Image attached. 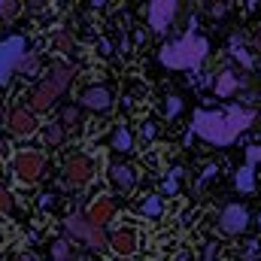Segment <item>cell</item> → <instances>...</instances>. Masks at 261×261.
Segmentation results:
<instances>
[{
    "label": "cell",
    "instance_id": "obj_14",
    "mask_svg": "<svg viewBox=\"0 0 261 261\" xmlns=\"http://www.w3.org/2000/svg\"><path fill=\"white\" fill-rule=\"evenodd\" d=\"M6 125H9L12 134H31V130L37 128V119H34L31 110H15V113H9Z\"/></svg>",
    "mask_w": 261,
    "mask_h": 261
},
{
    "label": "cell",
    "instance_id": "obj_25",
    "mask_svg": "<svg viewBox=\"0 0 261 261\" xmlns=\"http://www.w3.org/2000/svg\"><path fill=\"white\" fill-rule=\"evenodd\" d=\"M258 255H261V246L252 240V243H246V249H240L237 252V258L240 261H258Z\"/></svg>",
    "mask_w": 261,
    "mask_h": 261
},
{
    "label": "cell",
    "instance_id": "obj_38",
    "mask_svg": "<svg viewBox=\"0 0 261 261\" xmlns=\"http://www.w3.org/2000/svg\"><path fill=\"white\" fill-rule=\"evenodd\" d=\"M18 261H34V258H18Z\"/></svg>",
    "mask_w": 261,
    "mask_h": 261
},
{
    "label": "cell",
    "instance_id": "obj_34",
    "mask_svg": "<svg viewBox=\"0 0 261 261\" xmlns=\"http://www.w3.org/2000/svg\"><path fill=\"white\" fill-rule=\"evenodd\" d=\"M173 261H192V255H189V252H179V255H176Z\"/></svg>",
    "mask_w": 261,
    "mask_h": 261
},
{
    "label": "cell",
    "instance_id": "obj_8",
    "mask_svg": "<svg viewBox=\"0 0 261 261\" xmlns=\"http://www.w3.org/2000/svg\"><path fill=\"white\" fill-rule=\"evenodd\" d=\"M219 225L225 234H243L246 225H249V210L243 203H228L219 216Z\"/></svg>",
    "mask_w": 261,
    "mask_h": 261
},
{
    "label": "cell",
    "instance_id": "obj_33",
    "mask_svg": "<svg viewBox=\"0 0 261 261\" xmlns=\"http://www.w3.org/2000/svg\"><path fill=\"white\" fill-rule=\"evenodd\" d=\"M225 9H228V6H225V3H216V6H213V9H210V12H213V15H225Z\"/></svg>",
    "mask_w": 261,
    "mask_h": 261
},
{
    "label": "cell",
    "instance_id": "obj_20",
    "mask_svg": "<svg viewBox=\"0 0 261 261\" xmlns=\"http://www.w3.org/2000/svg\"><path fill=\"white\" fill-rule=\"evenodd\" d=\"M231 52H234V58H237L243 67H252V55L246 52V43H243V37H240V34H234V37H231Z\"/></svg>",
    "mask_w": 261,
    "mask_h": 261
},
{
    "label": "cell",
    "instance_id": "obj_17",
    "mask_svg": "<svg viewBox=\"0 0 261 261\" xmlns=\"http://www.w3.org/2000/svg\"><path fill=\"white\" fill-rule=\"evenodd\" d=\"M110 246H113V252H119V255H130V252L137 249V237H134V231H119V234L110 237Z\"/></svg>",
    "mask_w": 261,
    "mask_h": 261
},
{
    "label": "cell",
    "instance_id": "obj_1",
    "mask_svg": "<svg viewBox=\"0 0 261 261\" xmlns=\"http://www.w3.org/2000/svg\"><path fill=\"white\" fill-rule=\"evenodd\" d=\"M255 122V110L249 107H225V110H195L192 134L213 146H231L243 130Z\"/></svg>",
    "mask_w": 261,
    "mask_h": 261
},
{
    "label": "cell",
    "instance_id": "obj_37",
    "mask_svg": "<svg viewBox=\"0 0 261 261\" xmlns=\"http://www.w3.org/2000/svg\"><path fill=\"white\" fill-rule=\"evenodd\" d=\"M258 228H261V213H258Z\"/></svg>",
    "mask_w": 261,
    "mask_h": 261
},
{
    "label": "cell",
    "instance_id": "obj_3",
    "mask_svg": "<svg viewBox=\"0 0 261 261\" xmlns=\"http://www.w3.org/2000/svg\"><path fill=\"white\" fill-rule=\"evenodd\" d=\"M73 82V67L67 64H55L49 70V76L31 91V110H37V113H43V110H49L61 94H64V88Z\"/></svg>",
    "mask_w": 261,
    "mask_h": 261
},
{
    "label": "cell",
    "instance_id": "obj_4",
    "mask_svg": "<svg viewBox=\"0 0 261 261\" xmlns=\"http://www.w3.org/2000/svg\"><path fill=\"white\" fill-rule=\"evenodd\" d=\"M28 55V40L18 37V34H9L0 40V85H6L15 73L18 61Z\"/></svg>",
    "mask_w": 261,
    "mask_h": 261
},
{
    "label": "cell",
    "instance_id": "obj_12",
    "mask_svg": "<svg viewBox=\"0 0 261 261\" xmlns=\"http://www.w3.org/2000/svg\"><path fill=\"white\" fill-rule=\"evenodd\" d=\"M113 213H116L113 200H110V197H97V200L88 206V222H91V225H97V228H103V225L113 219Z\"/></svg>",
    "mask_w": 261,
    "mask_h": 261
},
{
    "label": "cell",
    "instance_id": "obj_30",
    "mask_svg": "<svg viewBox=\"0 0 261 261\" xmlns=\"http://www.w3.org/2000/svg\"><path fill=\"white\" fill-rule=\"evenodd\" d=\"M176 176H179V170H173V176H167V179H164V195H173V192H176V186H179V182H176Z\"/></svg>",
    "mask_w": 261,
    "mask_h": 261
},
{
    "label": "cell",
    "instance_id": "obj_9",
    "mask_svg": "<svg viewBox=\"0 0 261 261\" xmlns=\"http://www.w3.org/2000/svg\"><path fill=\"white\" fill-rule=\"evenodd\" d=\"M79 103L85 110H91V113H107L113 107V91L107 85H91V88H85L79 94Z\"/></svg>",
    "mask_w": 261,
    "mask_h": 261
},
{
    "label": "cell",
    "instance_id": "obj_26",
    "mask_svg": "<svg viewBox=\"0 0 261 261\" xmlns=\"http://www.w3.org/2000/svg\"><path fill=\"white\" fill-rule=\"evenodd\" d=\"M61 125H64V128L79 125V110H76V107H67L64 113H61Z\"/></svg>",
    "mask_w": 261,
    "mask_h": 261
},
{
    "label": "cell",
    "instance_id": "obj_22",
    "mask_svg": "<svg viewBox=\"0 0 261 261\" xmlns=\"http://www.w3.org/2000/svg\"><path fill=\"white\" fill-rule=\"evenodd\" d=\"M52 258L55 261H73V246H70V240H55V243H52Z\"/></svg>",
    "mask_w": 261,
    "mask_h": 261
},
{
    "label": "cell",
    "instance_id": "obj_10",
    "mask_svg": "<svg viewBox=\"0 0 261 261\" xmlns=\"http://www.w3.org/2000/svg\"><path fill=\"white\" fill-rule=\"evenodd\" d=\"M64 173L73 186H85V182L94 176V164H91V158H85V155H73L64 164Z\"/></svg>",
    "mask_w": 261,
    "mask_h": 261
},
{
    "label": "cell",
    "instance_id": "obj_31",
    "mask_svg": "<svg viewBox=\"0 0 261 261\" xmlns=\"http://www.w3.org/2000/svg\"><path fill=\"white\" fill-rule=\"evenodd\" d=\"M246 161H261V146H252V149H246Z\"/></svg>",
    "mask_w": 261,
    "mask_h": 261
},
{
    "label": "cell",
    "instance_id": "obj_13",
    "mask_svg": "<svg viewBox=\"0 0 261 261\" xmlns=\"http://www.w3.org/2000/svg\"><path fill=\"white\" fill-rule=\"evenodd\" d=\"M213 88H216V94H219V97H234V94H237V88H240V76H237L234 70H222V73L216 76Z\"/></svg>",
    "mask_w": 261,
    "mask_h": 261
},
{
    "label": "cell",
    "instance_id": "obj_2",
    "mask_svg": "<svg viewBox=\"0 0 261 261\" xmlns=\"http://www.w3.org/2000/svg\"><path fill=\"white\" fill-rule=\"evenodd\" d=\"M206 52H210V43H206V37L195 34V21H192V31L186 37L161 46L158 61L170 70H197L206 61Z\"/></svg>",
    "mask_w": 261,
    "mask_h": 261
},
{
    "label": "cell",
    "instance_id": "obj_27",
    "mask_svg": "<svg viewBox=\"0 0 261 261\" xmlns=\"http://www.w3.org/2000/svg\"><path fill=\"white\" fill-rule=\"evenodd\" d=\"M18 15V3L15 0H0V18H15Z\"/></svg>",
    "mask_w": 261,
    "mask_h": 261
},
{
    "label": "cell",
    "instance_id": "obj_36",
    "mask_svg": "<svg viewBox=\"0 0 261 261\" xmlns=\"http://www.w3.org/2000/svg\"><path fill=\"white\" fill-rule=\"evenodd\" d=\"M255 43H258V52H261V31H258V37H255Z\"/></svg>",
    "mask_w": 261,
    "mask_h": 261
},
{
    "label": "cell",
    "instance_id": "obj_23",
    "mask_svg": "<svg viewBox=\"0 0 261 261\" xmlns=\"http://www.w3.org/2000/svg\"><path fill=\"white\" fill-rule=\"evenodd\" d=\"M179 113H182V97H179V94H170V97L164 100V116H167V119H176Z\"/></svg>",
    "mask_w": 261,
    "mask_h": 261
},
{
    "label": "cell",
    "instance_id": "obj_19",
    "mask_svg": "<svg viewBox=\"0 0 261 261\" xmlns=\"http://www.w3.org/2000/svg\"><path fill=\"white\" fill-rule=\"evenodd\" d=\"M15 73H21V76H37V73H40V52H28V55L18 61Z\"/></svg>",
    "mask_w": 261,
    "mask_h": 261
},
{
    "label": "cell",
    "instance_id": "obj_24",
    "mask_svg": "<svg viewBox=\"0 0 261 261\" xmlns=\"http://www.w3.org/2000/svg\"><path fill=\"white\" fill-rule=\"evenodd\" d=\"M55 46H58V52H73V49H76V40H73L67 31H58V34H55Z\"/></svg>",
    "mask_w": 261,
    "mask_h": 261
},
{
    "label": "cell",
    "instance_id": "obj_35",
    "mask_svg": "<svg viewBox=\"0 0 261 261\" xmlns=\"http://www.w3.org/2000/svg\"><path fill=\"white\" fill-rule=\"evenodd\" d=\"M6 122V110H3V103H0V125Z\"/></svg>",
    "mask_w": 261,
    "mask_h": 261
},
{
    "label": "cell",
    "instance_id": "obj_11",
    "mask_svg": "<svg viewBox=\"0 0 261 261\" xmlns=\"http://www.w3.org/2000/svg\"><path fill=\"white\" fill-rule=\"evenodd\" d=\"M110 182H113L119 192H130V189H134V182H137V173H134V167H130V164L116 161V164H110Z\"/></svg>",
    "mask_w": 261,
    "mask_h": 261
},
{
    "label": "cell",
    "instance_id": "obj_16",
    "mask_svg": "<svg viewBox=\"0 0 261 261\" xmlns=\"http://www.w3.org/2000/svg\"><path fill=\"white\" fill-rule=\"evenodd\" d=\"M234 186H237V192H243V195H249V192L255 189V164H252V161H246V164L237 170Z\"/></svg>",
    "mask_w": 261,
    "mask_h": 261
},
{
    "label": "cell",
    "instance_id": "obj_15",
    "mask_svg": "<svg viewBox=\"0 0 261 261\" xmlns=\"http://www.w3.org/2000/svg\"><path fill=\"white\" fill-rule=\"evenodd\" d=\"M137 213L146 216V219H161L164 216V200H161V195H146L137 203Z\"/></svg>",
    "mask_w": 261,
    "mask_h": 261
},
{
    "label": "cell",
    "instance_id": "obj_18",
    "mask_svg": "<svg viewBox=\"0 0 261 261\" xmlns=\"http://www.w3.org/2000/svg\"><path fill=\"white\" fill-rule=\"evenodd\" d=\"M110 146H113L116 152H130V149H134V137H130V130L125 128V125H116L113 137H110Z\"/></svg>",
    "mask_w": 261,
    "mask_h": 261
},
{
    "label": "cell",
    "instance_id": "obj_32",
    "mask_svg": "<svg viewBox=\"0 0 261 261\" xmlns=\"http://www.w3.org/2000/svg\"><path fill=\"white\" fill-rule=\"evenodd\" d=\"M40 206H43V210L55 206V195H49V192H46V195H40Z\"/></svg>",
    "mask_w": 261,
    "mask_h": 261
},
{
    "label": "cell",
    "instance_id": "obj_5",
    "mask_svg": "<svg viewBox=\"0 0 261 261\" xmlns=\"http://www.w3.org/2000/svg\"><path fill=\"white\" fill-rule=\"evenodd\" d=\"M64 228H67V234H70V237H76V240L88 243L91 249H103V246H110V240H107L103 228L91 225V222H88V216H82V213H73V216L64 222Z\"/></svg>",
    "mask_w": 261,
    "mask_h": 261
},
{
    "label": "cell",
    "instance_id": "obj_28",
    "mask_svg": "<svg viewBox=\"0 0 261 261\" xmlns=\"http://www.w3.org/2000/svg\"><path fill=\"white\" fill-rule=\"evenodd\" d=\"M9 210H12V195L0 186V213H9Z\"/></svg>",
    "mask_w": 261,
    "mask_h": 261
},
{
    "label": "cell",
    "instance_id": "obj_6",
    "mask_svg": "<svg viewBox=\"0 0 261 261\" xmlns=\"http://www.w3.org/2000/svg\"><path fill=\"white\" fill-rule=\"evenodd\" d=\"M43 155L40 152H18L12 158V173L21 179V182H37L43 176Z\"/></svg>",
    "mask_w": 261,
    "mask_h": 261
},
{
    "label": "cell",
    "instance_id": "obj_29",
    "mask_svg": "<svg viewBox=\"0 0 261 261\" xmlns=\"http://www.w3.org/2000/svg\"><path fill=\"white\" fill-rule=\"evenodd\" d=\"M155 134H158V130H155V122H143V125H140V137H143V140H152Z\"/></svg>",
    "mask_w": 261,
    "mask_h": 261
},
{
    "label": "cell",
    "instance_id": "obj_21",
    "mask_svg": "<svg viewBox=\"0 0 261 261\" xmlns=\"http://www.w3.org/2000/svg\"><path fill=\"white\" fill-rule=\"evenodd\" d=\"M43 137H46L49 146H58V143L64 140V125H61V122H49L46 130H43Z\"/></svg>",
    "mask_w": 261,
    "mask_h": 261
},
{
    "label": "cell",
    "instance_id": "obj_7",
    "mask_svg": "<svg viewBox=\"0 0 261 261\" xmlns=\"http://www.w3.org/2000/svg\"><path fill=\"white\" fill-rule=\"evenodd\" d=\"M176 12H179V3H173V0H155V3H149V9H146L149 28L155 34H164L170 28V21L176 18Z\"/></svg>",
    "mask_w": 261,
    "mask_h": 261
}]
</instances>
